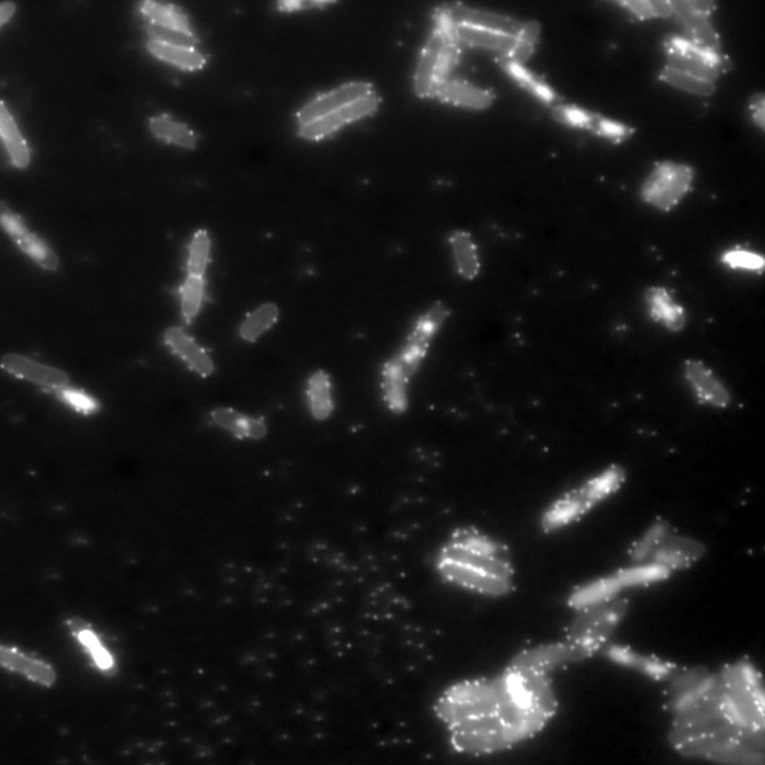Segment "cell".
I'll list each match as a JSON object with an SVG mask.
<instances>
[{
    "instance_id": "cell-1",
    "label": "cell",
    "mask_w": 765,
    "mask_h": 765,
    "mask_svg": "<svg viewBox=\"0 0 765 765\" xmlns=\"http://www.w3.org/2000/svg\"><path fill=\"white\" fill-rule=\"evenodd\" d=\"M546 672L512 665L500 676L455 684L437 699V717L458 752L483 756L532 736L556 713Z\"/></svg>"
},
{
    "instance_id": "cell-2",
    "label": "cell",
    "mask_w": 765,
    "mask_h": 765,
    "mask_svg": "<svg viewBox=\"0 0 765 765\" xmlns=\"http://www.w3.org/2000/svg\"><path fill=\"white\" fill-rule=\"evenodd\" d=\"M435 568L451 585L488 597L506 595L514 581L508 548L472 526L451 533L437 552Z\"/></svg>"
},
{
    "instance_id": "cell-3",
    "label": "cell",
    "mask_w": 765,
    "mask_h": 765,
    "mask_svg": "<svg viewBox=\"0 0 765 765\" xmlns=\"http://www.w3.org/2000/svg\"><path fill=\"white\" fill-rule=\"evenodd\" d=\"M449 312L443 305L433 306L420 317L408 336L405 345L394 358L382 366L381 387L382 400L391 412L404 414L408 407V387L412 376L419 370L422 362Z\"/></svg>"
},
{
    "instance_id": "cell-4",
    "label": "cell",
    "mask_w": 765,
    "mask_h": 765,
    "mask_svg": "<svg viewBox=\"0 0 765 765\" xmlns=\"http://www.w3.org/2000/svg\"><path fill=\"white\" fill-rule=\"evenodd\" d=\"M623 480L624 471L621 468L611 467L601 476L565 493L543 515V530L552 532L570 524L590 511L599 501L616 491Z\"/></svg>"
},
{
    "instance_id": "cell-5",
    "label": "cell",
    "mask_w": 765,
    "mask_h": 765,
    "mask_svg": "<svg viewBox=\"0 0 765 765\" xmlns=\"http://www.w3.org/2000/svg\"><path fill=\"white\" fill-rule=\"evenodd\" d=\"M692 182L693 171L688 165L664 163L644 182L642 198L654 208L672 211L686 198Z\"/></svg>"
},
{
    "instance_id": "cell-6",
    "label": "cell",
    "mask_w": 765,
    "mask_h": 765,
    "mask_svg": "<svg viewBox=\"0 0 765 765\" xmlns=\"http://www.w3.org/2000/svg\"><path fill=\"white\" fill-rule=\"evenodd\" d=\"M0 221L4 231L10 235L19 246V249L27 254L40 267L48 271L57 270L59 259L55 251L39 236L30 233L23 221L16 214H13L7 206L2 204V214Z\"/></svg>"
},
{
    "instance_id": "cell-7",
    "label": "cell",
    "mask_w": 765,
    "mask_h": 765,
    "mask_svg": "<svg viewBox=\"0 0 765 765\" xmlns=\"http://www.w3.org/2000/svg\"><path fill=\"white\" fill-rule=\"evenodd\" d=\"M380 99L371 93L366 97L355 101L346 107L314 120V122L301 126L300 135L310 140H319L327 137L347 124L364 119L374 112L379 107Z\"/></svg>"
},
{
    "instance_id": "cell-8",
    "label": "cell",
    "mask_w": 765,
    "mask_h": 765,
    "mask_svg": "<svg viewBox=\"0 0 765 765\" xmlns=\"http://www.w3.org/2000/svg\"><path fill=\"white\" fill-rule=\"evenodd\" d=\"M683 374L694 395L702 404L721 408V409L731 405V392L702 361H686L683 365Z\"/></svg>"
},
{
    "instance_id": "cell-9",
    "label": "cell",
    "mask_w": 765,
    "mask_h": 765,
    "mask_svg": "<svg viewBox=\"0 0 765 765\" xmlns=\"http://www.w3.org/2000/svg\"><path fill=\"white\" fill-rule=\"evenodd\" d=\"M647 314L654 323L671 333H681L688 323L687 310L673 292L663 286H652L644 294Z\"/></svg>"
},
{
    "instance_id": "cell-10",
    "label": "cell",
    "mask_w": 765,
    "mask_h": 765,
    "mask_svg": "<svg viewBox=\"0 0 765 765\" xmlns=\"http://www.w3.org/2000/svg\"><path fill=\"white\" fill-rule=\"evenodd\" d=\"M372 92V85L366 83H351L333 90L329 93L311 101L298 113V120L301 126L314 122V120L326 117L335 110L346 107L356 100L366 97Z\"/></svg>"
},
{
    "instance_id": "cell-11",
    "label": "cell",
    "mask_w": 765,
    "mask_h": 765,
    "mask_svg": "<svg viewBox=\"0 0 765 765\" xmlns=\"http://www.w3.org/2000/svg\"><path fill=\"white\" fill-rule=\"evenodd\" d=\"M2 367L19 379L32 382L54 391L68 386V375L64 371L39 364L27 356L8 354L3 356Z\"/></svg>"
},
{
    "instance_id": "cell-12",
    "label": "cell",
    "mask_w": 765,
    "mask_h": 765,
    "mask_svg": "<svg viewBox=\"0 0 765 765\" xmlns=\"http://www.w3.org/2000/svg\"><path fill=\"white\" fill-rule=\"evenodd\" d=\"M443 10L453 24L487 30V31L510 35V37L514 38L520 35L523 25H524L514 19L478 9L455 6Z\"/></svg>"
},
{
    "instance_id": "cell-13",
    "label": "cell",
    "mask_w": 765,
    "mask_h": 765,
    "mask_svg": "<svg viewBox=\"0 0 765 765\" xmlns=\"http://www.w3.org/2000/svg\"><path fill=\"white\" fill-rule=\"evenodd\" d=\"M165 342L176 355L200 376L213 374L215 365L210 356L191 337L179 327H171L164 334Z\"/></svg>"
},
{
    "instance_id": "cell-14",
    "label": "cell",
    "mask_w": 765,
    "mask_h": 765,
    "mask_svg": "<svg viewBox=\"0 0 765 765\" xmlns=\"http://www.w3.org/2000/svg\"><path fill=\"white\" fill-rule=\"evenodd\" d=\"M210 418L216 426L238 439L258 441L264 439L267 433V426L261 418L246 416L231 408H216Z\"/></svg>"
},
{
    "instance_id": "cell-15",
    "label": "cell",
    "mask_w": 765,
    "mask_h": 765,
    "mask_svg": "<svg viewBox=\"0 0 765 765\" xmlns=\"http://www.w3.org/2000/svg\"><path fill=\"white\" fill-rule=\"evenodd\" d=\"M673 12L686 24L690 33V41L703 48L717 52L719 48V40L716 30L709 24L708 16L694 10L689 2H671Z\"/></svg>"
},
{
    "instance_id": "cell-16",
    "label": "cell",
    "mask_w": 765,
    "mask_h": 765,
    "mask_svg": "<svg viewBox=\"0 0 765 765\" xmlns=\"http://www.w3.org/2000/svg\"><path fill=\"white\" fill-rule=\"evenodd\" d=\"M431 97L471 109H486L493 101V95L486 90L449 79L436 84L432 90Z\"/></svg>"
},
{
    "instance_id": "cell-17",
    "label": "cell",
    "mask_w": 765,
    "mask_h": 765,
    "mask_svg": "<svg viewBox=\"0 0 765 765\" xmlns=\"http://www.w3.org/2000/svg\"><path fill=\"white\" fill-rule=\"evenodd\" d=\"M443 44H444V34H443L439 28H436L424 50H422L419 65H418L415 75V90L419 97H431L437 62H439Z\"/></svg>"
},
{
    "instance_id": "cell-18",
    "label": "cell",
    "mask_w": 765,
    "mask_h": 765,
    "mask_svg": "<svg viewBox=\"0 0 765 765\" xmlns=\"http://www.w3.org/2000/svg\"><path fill=\"white\" fill-rule=\"evenodd\" d=\"M450 244L455 270L464 280H475L481 271V261L477 245L471 236L462 231L453 233Z\"/></svg>"
},
{
    "instance_id": "cell-19",
    "label": "cell",
    "mask_w": 765,
    "mask_h": 765,
    "mask_svg": "<svg viewBox=\"0 0 765 765\" xmlns=\"http://www.w3.org/2000/svg\"><path fill=\"white\" fill-rule=\"evenodd\" d=\"M0 134L14 167L27 168L31 160L28 145L4 102L0 104Z\"/></svg>"
},
{
    "instance_id": "cell-20",
    "label": "cell",
    "mask_w": 765,
    "mask_h": 765,
    "mask_svg": "<svg viewBox=\"0 0 765 765\" xmlns=\"http://www.w3.org/2000/svg\"><path fill=\"white\" fill-rule=\"evenodd\" d=\"M0 656H2L4 666L24 674L33 681L49 687L57 681V673L52 667L45 663L25 656L24 654L17 652L16 649L2 647Z\"/></svg>"
},
{
    "instance_id": "cell-21",
    "label": "cell",
    "mask_w": 765,
    "mask_h": 765,
    "mask_svg": "<svg viewBox=\"0 0 765 765\" xmlns=\"http://www.w3.org/2000/svg\"><path fill=\"white\" fill-rule=\"evenodd\" d=\"M455 35L458 43L499 50L503 55H510L517 43V38L510 37V35L466 27V25H455Z\"/></svg>"
},
{
    "instance_id": "cell-22",
    "label": "cell",
    "mask_w": 765,
    "mask_h": 765,
    "mask_svg": "<svg viewBox=\"0 0 765 765\" xmlns=\"http://www.w3.org/2000/svg\"><path fill=\"white\" fill-rule=\"evenodd\" d=\"M309 407L316 420L323 421L330 418L334 409L333 394L330 376L324 371H317L308 382Z\"/></svg>"
},
{
    "instance_id": "cell-23",
    "label": "cell",
    "mask_w": 765,
    "mask_h": 765,
    "mask_svg": "<svg viewBox=\"0 0 765 765\" xmlns=\"http://www.w3.org/2000/svg\"><path fill=\"white\" fill-rule=\"evenodd\" d=\"M147 49L154 57L163 60L165 63L174 65V66L186 70H196L204 67L206 59L198 50L194 48H185L148 41Z\"/></svg>"
},
{
    "instance_id": "cell-24",
    "label": "cell",
    "mask_w": 765,
    "mask_h": 765,
    "mask_svg": "<svg viewBox=\"0 0 765 765\" xmlns=\"http://www.w3.org/2000/svg\"><path fill=\"white\" fill-rule=\"evenodd\" d=\"M607 656L623 665L640 669V671L651 674L654 678H667L676 673V668L666 663L655 662L653 659L638 656L637 654L619 646H609L605 649Z\"/></svg>"
},
{
    "instance_id": "cell-25",
    "label": "cell",
    "mask_w": 765,
    "mask_h": 765,
    "mask_svg": "<svg viewBox=\"0 0 765 765\" xmlns=\"http://www.w3.org/2000/svg\"><path fill=\"white\" fill-rule=\"evenodd\" d=\"M142 12L145 16L153 20V23L180 30V31L186 33H193L190 30L188 16H186L182 10L173 6V4L147 0V2L143 3Z\"/></svg>"
},
{
    "instance_id": "cell-26",
    "label": "cell",
    "mask_w": 765,
    "mask_h": 765,
    "mask_svg": "<svg viewBox=\"0 0 765 765\" xmlns=\"http://www.w3.org/2000/svg\"><path fill=\"white\" fill-rule=\"evenodd\" d=\"M150 130L154 137L185 149H194L198 142L195 134L189 128L165 117L151 119Z\"/></svg>"
},
{
    "instance_id": "cell-27",
    "label": "cell",
    "mask_w": 765,
    "mask_h": 765,
    "mask_svg": "<svg viewBox=\"0 0 765 765\" xmlns=\"http://www.w3.org/2000/svg\"><path fill=\"white\" fill-rule=\"evenodd\" d=\"M278 316V306L274 303H265L259 306L246 317L243 324L241 325L240 335L242 339L249 342H255L277 323Z\"/></svg>"
},
{
    "instance_id": "cell-28",
    "label": "cell",
    "mask_w": 765,
    "mask_h": 765,
    "mask_svg": "<svg viewBox=\"0 0 765 765\" xmlns=\"http://www.w3.org/2000/svg\"><path fill=\"white\" fill-rule=\"evenodd\" d=\"M500 63L501 66L505 68L508 74L512 75L513 78L516 79L518 84H522L523 87L527 90H530V92L533 94H536L537 97H540L543 101V102H556L557 95L552 92V90L550 87H547V84H543L540 78L535 77V75L523 67V65L513 62V60L508 57V55H502L500 57Z\"/></svg>"
},
{
    "instance_id": "cell-29",
    "label": "cell",
    "mask_w": 765,
    "mask_h": 765,
    "mask_svg": "<svg viewBox=\"0 0 765 765\" xmlns=\"http://www.w3.org/2000/svg\"><path fill=\"white\" fill-rule=\"evenodd\" d=\"M621 587L623 586L616 576L605 578V580L591 584V585L573 594L568 602L572 607L577 609L596 605V603L605 601L607 597L620 591Z\"/></svg>"
},
{
    "instance_id": "cell-30",
    "label": "cell",
    "mask_w": 765,
    "mask_h": 765,
    "mask_svg": "<svg viewBox=\"0 0 765 765\" xmlns=\"http://www.w3.org/2000/svg\"><path fill=\"white\" fill-rule=\"evenodd\" d=\"M661 78L674 88L689 93L703 95V97H711L717 90L716 84L708 80L694 77L692 75L679 72L669 66L663 70Z\"/></svg>"
},
{
    "instance_id": "cell-31",
    "label": "cell",
    "mask_w": 765,
    "mask_h": 765,
    "mask_svg": "<svg viewBox=\"0 0 765 765\" xmlns=\"http://www.w3.org/2000/svg\"><path fill=\"white\" fill-rule=\"evenodd\" d=\"M667 50L669 67L712 83L718 77L719 69L704 63L703 60L676 52V50Z\"/></svg>"
},
{
    "instance_id": "cell-32",
    "label": "cell",
    "mask_w": 765,
    "mask_h": 765,
    "mask_svg": "<svg viewBox=\"0 0 765 765\" xmlns=\"http://www.w3.org/2000/svg\"><path fill=\"white\" fill-rule=\"evenodd\" d=\"M203 298V277L189 275L182 288V313L186 321H193L198 316Z\"/></svg>"
},
{
    "instance_id": "cell-33",
    "label": "cell",
    "mask_w": 765,
    "mask_h": 765,
    "mask_svg": "<svg viewBox=\"0 0 765 765\" xmlns=\"http://www.w3.org/2000/svg\"><path fill=\"white\" fill-rule=\"evenodd\" d=\"M722 263L729 269L759 274L764 271V259L753 251L734 249L725 251Z\"/></svg>"
},
{
    "instance_id": "cell-34",
    "label": "cell",
    "mask_w": 765,
    "mask_h": 765,
    "mask_svg": "<svg viewBox=\"0 0 765 765\" xmlns=\"http://www.w3.org/2000/svg\"><path fill=\"white\" fill-rule=\"evenodd\" d=\"M210 253V240L204 230L198 231L191 240L188 263L189 275L203 277L207 268Z\"/></svg>"
},
{
    "instance_id": "cell-35",
    "label": "cell",
    "mask_w": 765,
    "mask_h": 765,
    "mask_svg": "<svg viewBox=\"0 0 765 765\" xmlns=\"http://www.w3.org/2000/svg\"><path fill=\"white\" fill-rule=\"evenodd\" d=\"M145 32L150 39L149 41L174 45V47L194 48L198 43V40L193 33H186L157 23L148 24Z\"/></svg>"
},
{
    "instance_id": "cell-36",
    "label": "cell",
    "mask_w": 765,
    "mask_h": 765,
    "mask_svg": "<svg viewBox=\"0 0 765 765\" xmlns=\"http://www.w3.org/2000/svg\"><path fill=\"white\" fill-rule=\"evenodd\" d=\"M540 32V23L532 22L523 25L522 31L517 37L516 47L514 50L508 55V57L517 64H524L526 60L532 57L533 48H535Z\"/></svg>"
},
{
    "instance_id": "cell-37",
    "label": "cell",
    "mask_w": 765,
    "mask_h": 765,
    "mask_svg": "<svg viewBox=\"0 0 765 765\" xmlns=\"http://www.w3.org/2000/svg\"><path fill=\"white\" fill-rule=\"evenodd\" d=\"M669 573H671V570L666 567L652 565L631 568V570L618 573L616 576L622 586H630L636 585V584L662 580V578L668 576Z\"/></svg>"
},
{
    "instance_id": "cell-38",
    "label": "cell",
    "mask_w": 765,
    "mask_h": 765,
    "mask_svg": "<svg viewBox=\"0 0 765 765\" xmlns=\"http://www.w3.org/2000/svg\"><path fill=\"white\" fill-rule=\"evenodd\" d=\"M55 395L58 397L59 400L74 408L75 411L82 412L84 415L95 414L100 408L99 402L92 399V396L84 394L83 391L70 389L68 386L55 391Z\"/></svg>"
},
{
    "instance_id": "cell-39",
    "label": "cell",
    "mask_w": 765,
    "mask_h": 765,
    "mask_svg": "<svg viewBox=\"0 0 765 765\" xmlns=\"http://www.w3.org/2000/svg\"><path fill=\"white\" fill-rule=\"evenodd\" d=\"M669 527L666 523L661 522L649 530L641 541L637 543L632 552V561L638 563L646 560L655 550L658 542L668 533Z\"/></svg>"
},
{
    "instance_id": "cell-40",
    "label": "cell",
    "mask_w": 765,
    "mask_h": 765,
    "mask_svg": "<svg viewBox=\"0 0 765 765\" xmlns=\"http://www.w3.org/2000/svg\"><path fill=\"white\" fill-rule=\"evenodd\" d=\"M73 630L77 633L79 640L82 641L84 646L89 649L90 653H92L94 661L97 662L100 668L104 669V671H110L114 665L113 659L110 656V654L105 651L102 646H101L98 638L93 636V633L87 630L85 628H83L82 630H80L77 623L74 624Z\"/></svg>"
},
{
    "instance_id": "cell-41",
    "label": "cell",
    "mask_w": 765,
    "mask_h": 765,
    "mask_svg": "<svg viewBox=\"0 0 765 765\" xmlns=\"http://www.w3.org/2000/svg\"><path fill=\"white\" fill-rule=\"evenodd\" d=\"M707 672L701 671V669H696V671L688 673L683 674L682 677L678 678L677 681H674L673 684V690L676 691L678 694H681L684 691H688L689 689L696 686L697 683L701 681V679L706 676Z\"/></svg>"
},
{
    "instance_id": "cell-42",
    "label": "cell",
    "mask_w": 765,
    "mask_h": 765,
    "mask_svg": "<svg viewBox=\"0 0 765 765\" xmlns=\"http://www.w3.org/2000/svg\"><path fill=\"white\" fill-rule=\"evenodd\" d=\"M626 8L631 10L637 17L641 19H648L655 17L651 2H623Z\"/></svg>"
},
{
    "instance_id": "cell-43",
    "label": "cell",
    "mask_w": 765,
    "mask_h": 765,
    "mask_svg": "<svg viewBox=\"0 0 765 765\" xmlns=\"http://www.w3.org/2000/svg\"><path fill=\"white\" fill-rule=\"evenodd\" d=\"M330 2H283L279 4V9L283 12H294V10L308 9L325 6Z\"/></svg>"
},
{
    "instance_id": "cell-44",
    "label": "cell",
    "mask_w": 765,
    "mask_h": 765,
    "mask_svg": "<svg viewBox=\"0 0 765 765\" xmlns=\"http://www.w3.org/2000/svg\"><path fill=\"white\" fill-rule=\"evenodd\" d=\"M752 109L754 110L753 119L761 128H764V98L763 95H756L752 99Z\"/></svg>"
},
{
    "instance_id": "cell-45",
    "label": "cell",
    "mask_w": 765,
    "mask_h": 765,
    "mask_svg": "<svg viewBox=\"0 0 765 765\" xmlns=\"http://www.w3.org/2000/svg\"><path fill=\"white\" fill-rule=\"evenodd\" d=\"M16 12V4L9 0H4L0 4V24L4 25L9 22V19L13 16Z\"/></svg>"
},
{
    "instance_id": "cell-46",
    "label": "cell",
    "mask_w": 765,
    "mask_h": 765,
    "mask_svg": "<svg viewBox=\"0 0 765 765\" xmlns=\"http://www.w3.org/2000/svg\"><path fill=\"white\" fill-rule=\"evenodd\" d=\"M655 17H669L673 13L671 2H651Z\"/></svg>"
}]
</instances>
